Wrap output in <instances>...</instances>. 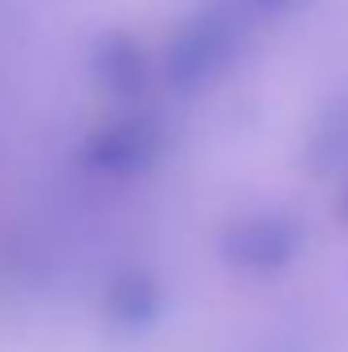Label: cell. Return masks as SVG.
<instances>
[{"instance_id": "cell-1", "label": "cell", "mask_w": 348, "mask_h": 352, "mask_svg": "<svg viewBox=\"0 0 348 352\" xmlns=\"http://www.w3.org/2000/svg\"><path fill=\"white\" fill-rule=\"evenodd\" d=\"M250 37H254V29L226 0H209L201 8H193L168 33L156 74L180 98L205 94L242 62Z\"/></svg>"}, {"instance_id": "cell-2", "label": "cell", "mask_w": 348, "mask_h": 352, "mask_svg": "<svg viewBox=\"0 0 348 352\" xmlns=\"http://www.w3.org/2000/svg\"><path fill=\"white\" fill-rule=\"evenodd\" d=\"M168 152V127L160 115L144 107H127L102 123H94L78 140L74 164L94 180H140Z\"/></svg>"}, {"instance_id": "cell-6", "label": "cell", "mask_w": 348, "mask_h": 352, "mask_svg": "<svg viewBox=\"0 0 348 352\" xmlns=\"http://www.w3.org/2000/svg\"><path fill=\"white\" fill-rule=\"evenodd\" d=\"M254 33L259 29H270V25H279V21H291L295 12H303L307 8V0H226Z\"/></svg>"}, {"instance_id": "cell-3", "label": "cell", "mask_w": 348, "mask_h": 352, "mask_svg": "<svg viewBox=\"0 0 348 352\" xmlns=\"http://www.w3.org/2000/svg\"><path fill=\"white\" fill-rule=\"evenodd\" d=\"M299 254H303V226L283 209L238 213L217 234L221 266L246 278H274L299 263Z\"/></svg>"}, {"instance_id": "cell-5", "label": "cell", "mask_w": 348, "mask_h": 352, "mask_svg": "<svg viewBox=\"0 0 348 352\" xmlns=\"http://www.w3.org/2000/svg\"><path fill=\"white\" fill-rule=\"evenodd\" d=\"M164 316V287L148 266H123L102 291V320L119 336H144Z\"/></svg>"}, {"instance_id": "cell-7", "label": "cell", "mask_w": 348, "mask_h": 352, "mask_svg": "<svg viewBox=\"0 0 348 352\" xmlns=\"http://www.w3.org/2000/svg\"><path fill=\"white\" fill-rule=\"evenodd\" d=\"M340 217H345V226H348V184H345V192H340Z\"/></svg>"}, {"instance_id": "cell-4", "label": "cell", "mask_w": 348, "mask_h": 352, "mask_svg": "<svg viewBox=\"0 0 348 352\" xmlns=\"http://www.w3.org/2000/svg\"><path fill=\"white\" fill-rule=\"evenodd\" d=\"M87 74L107 98H115V102H135L144 90L152 87L156 66H152V54L144 50L140 37H131V33H123V29H111V33H98V37L90 41Z\"/></svg>"}]
</instances>
